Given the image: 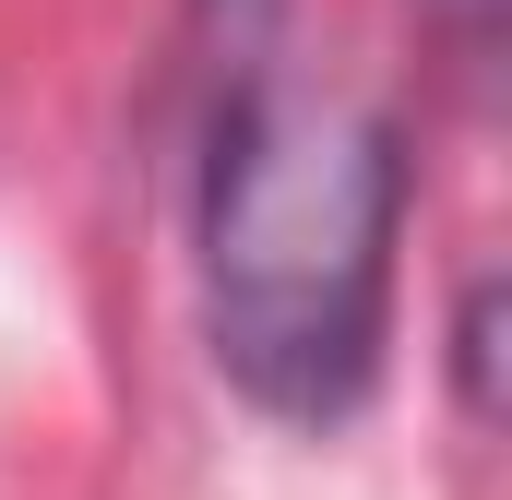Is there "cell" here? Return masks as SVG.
I'll return each mask as SVG.
<instances>
[{
  "label": "cell",
  "instance_id": "cell-1",
  "mask_svg": "<svg viewBox=\"0 0 512 500\" xmlns=\"http://www.w3.org/2000/svg\"><path fill=\"white\" fill-rule=\"evenodd\" d=\"M405 179V131L358 96L286 84V60L191 96L203 346L239 405L286 429H346L382 393Z\"/></svg>",
  "mask_w": 512,
  "mask_h": 500
},
{
  "label": "cell",
  "instance_id": "cell-2",
  "mask_svg": "<svg viewBox=\"0 0 512 500\" xmlns=\"http://www.w3.org/2000/svg\"><path fill=\"white\" fill-rule=\"evenodd\" d=\"M453 405H465V429L501 417V274H465V298H453Z\"/></svg>",
  "mask_w": 512,
  "mask_h": 500
},
{
  "label": "cell",
  "instance_id": "cell-3",
  "mask_svg": "<svg viewBox=\"0 0 512 500\" xmlns=\"http://www.w3.org/2000/svg\"><path fill=\"white\" fill-rule=\"evenodd\" d=\"M417 24H429L465 72H489V60H501V0H417Z\"/></svg>",
  "mask_w": 512,
  "mask_h": 500
}]
</instances>
